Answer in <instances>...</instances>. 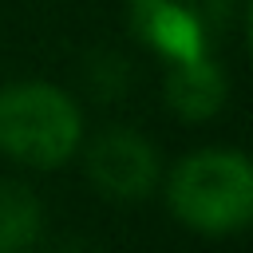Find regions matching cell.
<instances>
[{
  "label": "cell",
  "instance_id": "cell-5",
  "mask_svg": "<svg viewBox=\"0 0 253 253\" xmlns=\"http://www.w3.org/2000/svg\"><path fill=\"white\" fill-rule=\"evenodd\" d=\"M162 95H166V107L178 119L206 123V119H213L225 107V99H229V75L213 59V51L170 59L166 63V87H162Z\"/></svg>",
  "mask_w": 253,
  "mask_h": 253
},
{
  "label": "cell",
  "instance_id": "cell-7",
  "mask_svg": "<svg viewBox=\"0 0 253 253\" xmlns=\"http://www.w3.org/2000/svg\"><path fill=\"white\" fill-rule=\"evenodd\" d=\"M83 87L91 91L95 103H119L134 87V67L126 55L111 47H91L83 59Z\"/></svg>",
  "mask_w": 253,
  "mask_h": 253
},
{
  "label": "cell",
  "instance_id": "cell-4",
  "mask_svg": "<svg viewBox=\"0 0 253 253\" xmlns=\"http://www.w3.org/2000/svg\"><path fill=\"white\" fill-rule=\"evenodd\" d=\"M83 174L107 202L134 206L158 190L162 158L146 134L130 126H107L83 146Z\"/></svg>",
  "mask_w": 253,
  "mask_h": 253
},
{
  "label": "cell",
  "instance_id": "cell-2",
  "mask_svg": "<svg viewBox=\"0 0 253 253\" xmlns=\"http://www.w3.org/2000/svg\"><path fill=\"white\" fill-rule=\"evenodd\" d=\"M83 146L79 103L47 79L0 87V150L32 170H55Z\"/></svg>",
  "mask_w": 253,
  "mask_h": 253
},
{
  "label": "cell",
  "instance_id": "cell-3",
  "mask_svg": "<svg viewBox=\"0 0 253 253\" xmlns=\"http://www.w3.org/2000/svg\"><path fill=\"white\" fill-rule=\"evenodd\" d=\"M237 16V0H126L134 40L154 47L166 63L213 51Z\"/></svg>",
  "mask_w": 253,
  "mask_h": 253
},
{
  "label": "cell",
  "instance_id": "cell-8",
  "mask_svg": "<svg viewBox=\"0 0 253 253\" xmlns=\"http://www.w3.org/2000/svg\"><path fill=\"white\" fill-rule=\"evenodd\" d=\"M47 253H107L99 241H91V237H83V233H67V237H59Z\"/></svg>",
  "mask_w": 253,
  "mask_h": 253
},
{
  "label": "cell",
  "instance_id": "cell-1",
  "mask_svg": "<svg viewBox=\"0 0 253 253\" xmlns=\"http://www.w3.org/2000/svg\"><path fill=\"white\" fill-rule=\"evenodd\" d=\"M170 213L206 237H229L253 217V166L241 150H194L166 178Z\"/></svg>",
  "mask_w": 253,
  "mask_h": 253
},
{
  "label": "cell",
  "instance_id": "cell-6",
  "mask_svg": "<svg viewBox=\"0 0 253 253\" xmlns=\"http://www.w3.org/2000/svg\"><path fill=\"white\" fill-rule=\"evenodd\" d=\"M43 241V202L24 182H0V253H32Z\"/></svg>",
  "mask_w": 253,
  "mask_h": 253
}]
</instances>
